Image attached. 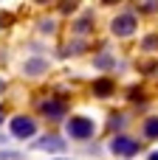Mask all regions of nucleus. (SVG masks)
Masks as SVG:
<instances>
[{
  "mask_svg": "<svg viewBox=\"0 0 158 160\" xmlns=\"http://www.w3.org/2000/svg\"><path fill=\"white\" fill-rule=\"evenodd\" d=\"M110 152L119 158H133V155H139V141H133L127 135H116L110 141Z\"/></svg>",
  "mask_w": 158,
  "mask_h": 160,
  "instance_id": "nucleus-1",
  "label": "nucleus"
},
{
  "mask_svg": "<svg viewBox=\"0 0 158 160\" xmlns=\"http://www.w3.org/2000/svg\"><path fill=\"white\" fill-rule=\"evenodd\" d=\"M68 135L76 138V141L90 138V135H93V121H90V118H82V115L71 118V121H68Z\"/></svg>",
  "mask_w": 158,
  "mask_h": 160,
  "instance_id": "nucleus-2",
  "label": "nucleus"
},
{
  "mask_svg": "<svg viewBox=\"0 0 158 160\" xmlns=\"http://www.w3.org/2000/svg\"><path fill=\"white\" fill-rule=\"evenodd\" d=\"M37 132V124L31 121V118H25V115H17V118H11V135L14 138H31Z\"/></svg>",
  "mask_w": 158,
  "mask_h": 160,
  "instance_id": "nucleus-3",
  "label": "nucleus"
},
{
  "mask_svg": "<svg viewBox=\"0 0 158 160\" xmlns=\"http://www.w3.org/2000/svg\"><path fill=\"white\" fill-rule=\"evenodd\" d=\"M110 28H113L116 37H130V34L136 31V17H133V14H119Z\"/></svg>",
  "mask_w": 158,
  "mask_h": 160,
  "instance_id": "nucleus-4",
  "label": "nucleus"
},
{
  "mask_svg": "<svg viewBox=\"0 0 158 160\" xmlns=\"http://www.w3.org/2000/svg\"><path fill=\"white\" fill-rule=\"evenodd\" d=\"M42 112H45L51 121H59V118L65 115V101H59V98H48V101H42Z\"/></svg>",
  "mask_w": 158,
  "mask_h": 160,
  "instance_id": "nucleus-5",
  "label": "nucleus"
},
{
  "mask_svg": "<svg viewBox=\"0 0 158 160\" xmlns=\"http://www.w3.org/2000/svg\"><path fill=\"white\" fill-rule=\"evenodd\" d=\"M34 146H37V149H48V152H62V149H65V141L57 138V135H45V138H40Z\"/></svg>",
  "mask_w": 158,
  "mask_h": 160,
  "instance_id": "nucleus-6",
  "label": "nucleus"
},
{
  "mask_svg": "<svg viewBox=\"0 0 158 160\" xmlns=\"http://www.w3.org/2000/svg\"><path fill=\"white\" fill-rule=\"evenodd\" d=\"M45 68H48V65H45L42 59H31V62H25V65H23V70H25L28 76H37V73H42Z\"/></svg>",
  "mask_w": 158,
  "mask_h": 160,
  "instance_id": "nucleus-7",
  "label": "nucleus"
},
{
  "mask_svg": "<svg viewBox=\"0 0 158 160\" xmlns=\"http://www.w3.org/2000/svg\"><path fill=\"white\" fill-rule=\"evenodd\" d=\"M93 93H96V96H110V93H113V84H110L107 79H99V82L93 84Z\"/></svg>",
  "mask_w": 158,
  "mask_h": 160,
  "instance_id": "nucleus-8",
  "label": "nucleus"
},
{
  "mask_svg": "<svg viewBox=\"0 0 158 160\" xmlns=\"http://www.w3.org/2000/svg\"><path fill=\"white\" fill-rule=\"evenodd\" d=\"M144 135L147 138H158V118H147L144 121Z\"/></svg>",
  "mask_w": 158,
  "mask_h": 160,
  "instance_id": "nucleus-9",
  "label": "nucleus"
},
{
  "mask_svg": "<svg viewBox=\"0 0 158 160\" xmlns=\"http://www.w3.org/2000/svg\"><path fill=\"white\" fill-rule=\"evenodd\" d=\"M85 31H90V17H85V20L76 22V34H85Z\"/></svg>",
  "mask_w": 158,
  "mask_h": 160,
  "instance_id": "nucleus-10",
  "label": "nucleus"
},
{
  "mask_svg": "<svg viewBox=\"0 0 158 160\" xmlns=\"http://www.w3.org/2000/svg\"><path fill=\"white\" fill-rule=\"evenodd\" d=\"M144 48H147V51L158 48V37H147V39H144Z\"/></svg>",
  "mask_w": 158,
  "mask_h": 160,
  "instance_id": "nucleus-11",
  "label": "nucleus"
},
{
  "mask_svg": "<svg viewBox=\"0 0 158 160\" xmlns=\"http://www.w3.org/2000/svg\"><path fill=\"white\" fill-rule=\"evenodd\" d=\"M0 160H23L17 152H0Z\"/></svg>",
  "mask_w": 158,
  "mask_h": 160,
  "instance_id": "nucleus-12",
  "label": "nucleus"
},
{
  "mask_svg": "<svg viewBox=\"0 0 158 160\" xmlns=\"http://www.w3.org/2000/svg\"><path fill=\"white\" fill-rule=\"evenodd\" d=\"M59 11H62V14H68V11H74V0H65V3L59 6Z\"/></svg>",
  "mask_w": 158,
  "mask_h": 160,
  "instance_id": "nucleus-13",
  "label": "nucleus"
},
{
  "mask_svg": "<svg viewBox=\"0 0 158 160\" xmlns=\"http://www.w3.org/2000/svg\"><path fill=\"white\" fill-rule=\"evenodd\" d=\"M40 28H42L45 34H51V31H54V22H51V20H42V22H40Z\"/></svg>",
  "mask_w": 158,
  "mask_h": 160,
  "instance_id": "nucleus-14",
  "label": "nucleus"
},
{
  "mask_svg": "<svg viewBox=\"0 0 158 160\" xmlns=\"http://www.w3.org/2000/svg\"><path fill=\"white\" fill-rule=\"evenodd\" d=\"M144 8H147V11H155V8H158V0H147V6H144Z\"/></svg>",
  "mask_w": 158,
  "mask_h": 160,
  "instance_id": "nucleus-15",
  "label": "nucleus"
},
{
  "mask_svg": "<svg viewBox=\"0 0 158 160\" xmlns=\"http://www.w3.org/2000/svg\"><path fill=\"white\" fill-rule=\"evenodd\" d=\"M150 160H158V152H153V155H150Z\"/></svg>",
  "mask_w": 158,
  "mask_h": 160,
  "instance_id": "nucleus-16",
  "label": "nucleus"
},
{
  "mask_svg": "<svg viewBox=\"0 0 158 160\" xmlns=\"http://www.w3.org/2000/svg\"><path fill=\"white\" fill-rule=\"evenodd\" d=\"M0 124H3V107H0Z\"/></svg>",
  "mask_w": 158,
  "mask_h": 160,
  "instance_id": "nucleus-17",
  "label": "nucleus"
},
{
  "mask_svg": "<svg viewBox=\"0 0 158 160\" xmlns=\"http://www.w3.org/2000/svg\"><path fill=\"white\" fill-rule=\"evenodd\" d=\"M105 3H116V0H105Z\"/></svg>",
  "mask_w": 158,
  "mask_h": 160,
  "instance_id": "nucleus-18",
  "label": "nucleus"
},
{
  "mask_svg": "<svg viewBox=\"0 0 158 160\" xmlns=\"http://www.w3.org/2000/svg\"><path fill=\"white\" fill-rule=\"evenodd\" d=\"M0 90H3V82H0Z\"/></svg>",
  "mask_w": 158,
  "mask_h": 160,
  "instance_id": "nucleus-19",
  "label": "nucleus"
}]
</instances>
